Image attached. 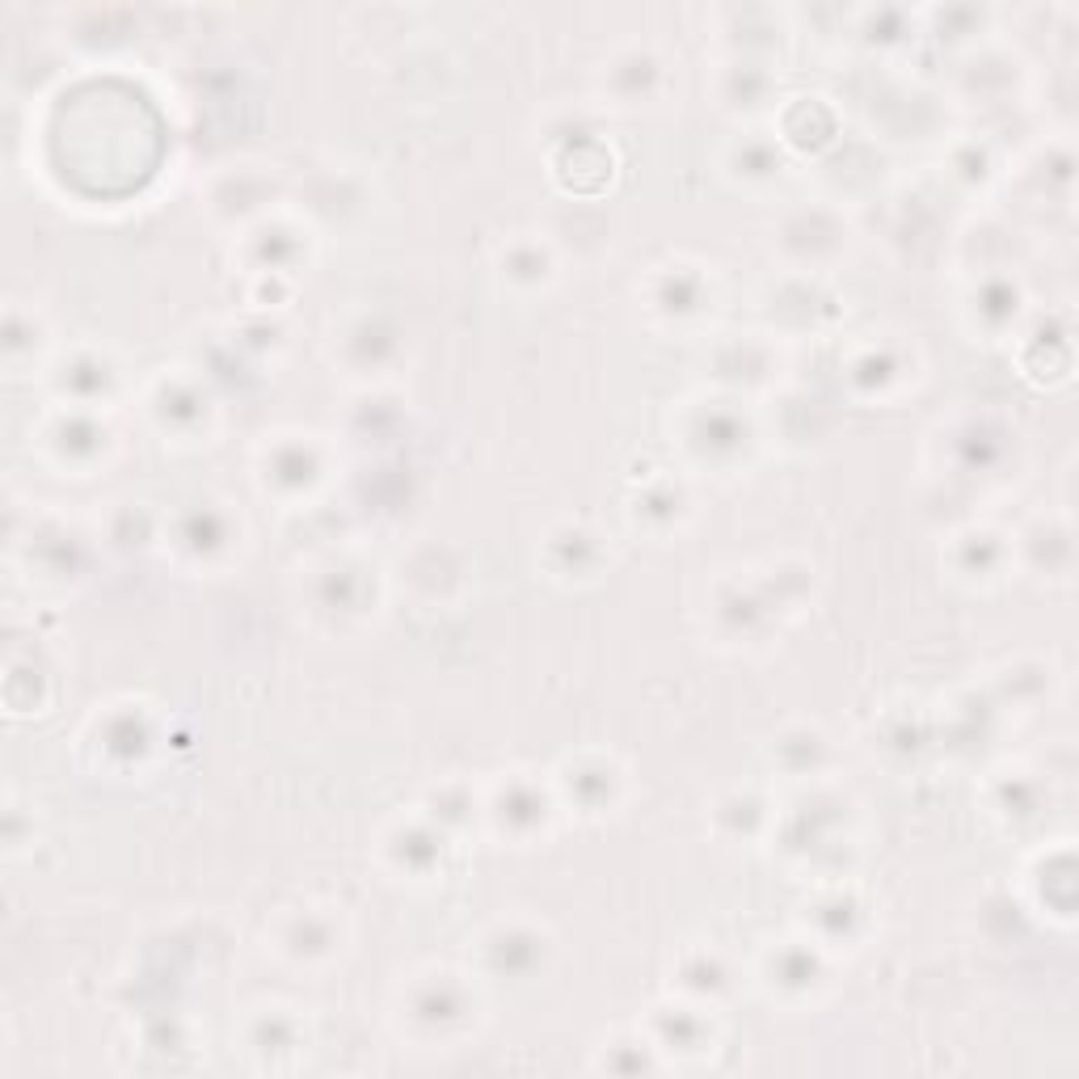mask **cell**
Returning <instances> with one entry per match:
<instances>
[{"label":"cell","mask_w":1079,"mask_h":1079,"mask_svg":"<svg viewBox=\"0 0 1079 1079\" xmlns=\"http://www.w3.org/2000/svg\"><path fill=\"white\" fill-rule=\"evenodd\" d=\"M465 1012H468V999L460 995V987H456V983H447L444 999H418L409 1016H414V1020H423V1025H435V1020H439V1025L447 1029V1025H460V1020H465Z\"/></svg>","instance_id":"6da1fadb"}]
</instances>
